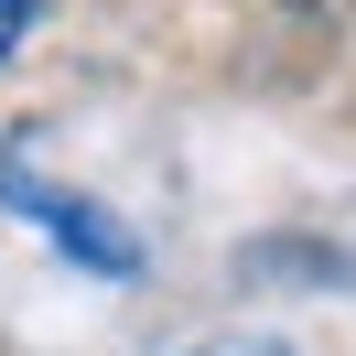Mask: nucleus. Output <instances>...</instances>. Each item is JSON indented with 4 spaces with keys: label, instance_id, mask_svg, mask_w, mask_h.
Returning a JSON list of instances; mask_svg holds the SVG:
<instances>
[{
    "label": "nucleus",
    "instance_id": "f03ea898",
    "mask_svg": "<svg viewBox=\"0 0 356 356\" xmlns=\"http://www.w3.org/2000/svg\"><path fill=\"white\" fill-rule=\"evenodd\" d=\"M33 11H44V0H0V54H11V44L33 33Z\"/></svg>",
    "mask_w": 356,
    "mask_h": 356
},
{
    "label": "nucleus",
    "instance_id": "f257e3e1",
    "mask_svg": "<svg viewBox=\"0 0 356 356\" xmlns=\"http://www.w3.org/2000/svg\"><path fill=\"white\" fill-rule=\"evenodd\" d=\"M0 205H11L22 227H44L76 270H97V281H130V270H140V238H130L119 216H97V195L33 173V140H11V152H0Z\"/></svg>",
    "mask_w": 356,
    "mask_h": 356
}]
</instances>
